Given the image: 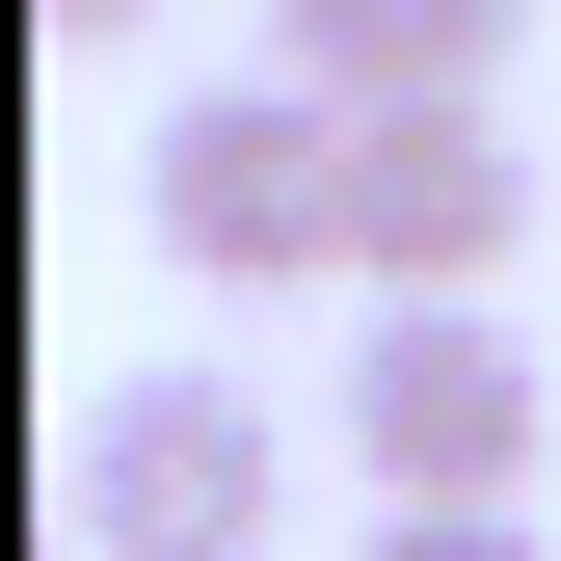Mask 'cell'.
I'll use <instances>...</instances> for the list:
<instances>
[{
	"mask_svg": "<svg viewBox=\"0 0 561 561\" xmlns=\"http://www.w3.org/2000/svg\"><path fill=\"white\" fill-rule=\"evenodd\" d=\"M295 535V428L241 375H107L81 428V561H267Z\"/></svg>",
	"mask_w": 561,
	"mask_h": 561,
	"instance_id": "obj_3",
	"label": "cell"
},
{
	"mask_svg": "<svg viewBox=\"0 0 561 561\" xmlns=\"http://www.w3.org/2000/svg\"><path fill=\"white\" fill-rule=\"evenodd\" d=\"M161 241L215 267V295H347V107H321V81L161 107Z\"/></svg>",
	"mask_w": 561,
	"mask_h": 561,
	"instance_id": "obj_2",
	"label": "cell"
},
{
	"mask_svg": "<svg viewBox=\"0 0 561 561\" xmlns=\"http://www.w3.org/2000/svg\"><path fill=\"white\" fill-rule=\"evenodd\" d=\"M535 161L508 107H347V295H508Z\"/></svg>",
	"mask_w": 561,
	"mask_h": 561,
	"instance_id": "obj_4",
	"label": "cell"
},
{
	"mask_svg": "<svg viewBox=\"0 0 561 561\" xmlns=\"http://www.w3.org/2000/svg\"><path fill=\"white\" fill-rule=\"evenodd\" d=\"M54 27H134V0H54Z\"/></svg>",
	"mask_w": 561,
	"mask_h": 561,
	"instance_id": "obj_7",
	"label": "cell"
},
{
	"mask_svg": "<svg viewBox=\"0 0 561 561\" xmlns=\"http://www.w3.org/2000/svg\"><path fill=\"white\" fill-rule=\"evenodd\" d=\"M375 561H535L508 508H375Z\"/></svg>",
	"mask_w": 561,
	"mask_h": 561,
	"instance_id": "obj_6",
	"label": "cell"
},
{
	"mask_svg": "<svg viewBox=\"0 0 561 561\" xmlns=\"http://www.w3.org/2000/svg\"><path fill=\"white\" fill-rule=\"evenodd\" d=\"M321 428L375 455V508H508V481H535V347H508V295H375L347 375H321Z\"/></svg>",
	"mask_w": 561,
	"mask_h": 561,
	"instance_id": "obj_1",
	"label": "cell"
},
{
	"mask_svg": "<svg viewBox=\"0 0 561 561\" xmlns=\"http://www.w3.org/2000/svg\"><path fill=\"white\" fill-rule=\"evenodd\" d=\"M267 81H321V107H508V0H267Z\"/></svg>",
	"mask_w": 561,
	"mask_h": 561,
	"instance_id": "obj_5",
	"label": "cell"
}]
</instances>
